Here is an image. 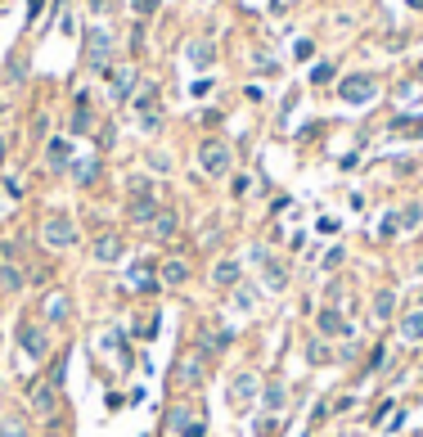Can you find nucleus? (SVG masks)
<instances>
[{
  "mask_svg": "<svg viewBox=\"0 0 423 437\" xmlns=\"http://www.w3.org/2000/svg\"><path fill=\"white\" fill-rule=\"evenodd\" d=\"M23 284H28V275H23V266H18L14 257H5V252H0V289H5V293H18Z\"/></svg>",
  "mask_w": 423,
  "mask_h": 437,
  "instance_id": "nucleus-13",
  "label": "nucleus"
},
{
  "mask_svg": "<svg viewBox=\"0 0 423 437\" xmlns=\"http://www.w3.org/2000/svg\"><path fill=\"white\" fill-rule=\"evenodd\" d=\"M198 167H203L207 176H226L230 167H234L230 144L226 140H203V144H198Z\"/></svg>",
  "mask_w": 423,
  "mask_h": 437,
  "instance_id": "nucleus-4",
  "label": "nucleus"
},
{
  "mask_svg": "<svg viewBox=\"0 0 423 437\" xmlns=\"http://www.w3.org/2000/svg\"><path fill=\"white\" fill-rule=\"evenodd\" d=\"M396 226H401V230H419L423 226V203H405V208L396 212Z\"/></svg>",
  "mask_w": 423,
  "mask_h": 437,
  "instance_id": "nucleus-25",
  "label": "nucleus"
},
{
  "mask_svg": "<svg viewBox=\"0 0 423 437\" xmlns=\"http://www.w3.org/2000/svg\"><path fill=\"white\" fill-rule=\"evenodd\" d=\"M45 163H50V172H68L72 167V144H68V136H54L45 144Z\"/></svg>",
  "mask_w": 423,
  "mask_h": 437,
  "instance_id": "nucleus-10",
  "label": "nucleus"
},
{
  "mask_svg": "<svg viewBox=\"0 0 423 437\" xmlns=\"http://www.w3.org/2000/svg\"><path fill=\"white\" fill-rule=\"evenodd\" d=\"M190 424H194V410H190V406H176V410H171V415H167V429L176 433V437H180L185 429H190Z\"/></svg>",
  "mask_w": 423,
  "mask_h": 437,
  "instance_id": "nucleus-27",
  "label": "nucleus"
},
{
  "mask_svg": "<svg viewBox=\"0 0 423 437\" xmlns=\"http://www.w3.org/2000/svg\"><path fill=\"white\" fill-rule=\"evenodd\" d=\"M306 351H311V361H315V366H320V361H333V351H329L325 343H311Z\"/></svg>",
  "mask_w": 423,
  "mask_h": 437,
  "instance_id": "nucleus-32",
  "label": "nucleus"
},
{
  "mask_svg": "<svg viewBox=\"0 0 423 437\" xmlns=\"http://www.w3.org/2000/svg\"><path fill=\"white\" fill-rule=\"evenodd\" d=\"M270 433H275V419H261L257 424V437H270Z\"/></svg>",
  "mask_w": 423,
  "mask_h": 437,
  "instance_id": "nucleus-37",
  "label": "nucleus"
},
{
  "mask_svg": "<svg viewBox=\"0 0 423 437\" xmlns=\"http://www.w3.org/2000/svg\"><path fill=\"white\" fill-rule=\"evenodd\" d=\"M401 338H405V343H423V307L410 311L405 320H401Z\"/></svg>",
  "mask_w": 423,
  "mask_h": 437,
  "instance_id": "nucleus-22",
  "label": "nucleus"
},
{
  "mask_svg": "<svg viewBox=\"0 0 423 437\" xmlns=\"http://www.w3.org/2000/svg\"><path fill=\"white\" fill-rule=\"evenodd\" d=\"M396 230H401V226H396V216H383V226H378V235H383V239H392V235H396Z\"/></svg>",
  "mask_w": 423,
  "mask_h": 437,
  "instance_id": "nucleus-33",
  "label": "nucleus"
},
{
  "mask_svg": "<svg viewBox=\"0 0 423 437\" xmlns=\"http://www.w3.org/2000/svg\"><path fill=\"white\" fill-rule=\"evenodd\" d=\"M0 158H5V140H0Z\"/></svg>",
  "mask_w": 423,
  "mask_h": 437,
  "instance_id": "nucleus-41",
  "label": "nucleus"
},
{
  "mask_svg": "<svg viewBox=\"0 0 423 437\" xmlns=\"http://www.w3.org/2000/svg\"><path fill=\"white\" fill-rule=\"evenodd\" d=\"M41 9H45V0H28V23L41 18Z\"/></svg>",
  "mask_w": 423,
  "mask_h": 437,
  "instance_id": "nucleus-36",
  "label": "nucleus"
},
{
  "mask_svg": "<svg viewBox=\"0 0 423 437\" xmlns=\"http://www.w3.org/2000/svg\"><path fill=\"white\" fill-rule=\"evenodd\" d=\"M338 95L347 104H369L378 95V81L374 77H365V72H352V77H342L338 81Z\"/></svg>",
  "mask_w": 423,
  "mask_h": 437,
  "instance_id": "nucleus-7",
  "label": "nucleus"
},
{
  "mask_svg": "<svg viewBox=\"0 0 423 437\" xmlns=\"http://www.w3.org/2000/svg\"><path fill=\"white\" fill-rule=\"evenodd\" d=\"M392 311H396V289H378V293H374V320L388 325Z\"/></svg>",
  "mask_w": 423,
  "mask_h": 437,
  "instance_id": "nucleus-19",
  "label": "nucleus"
},
{
  "mask_svg": "<svg viewBox=\"0 0 423 437\" xmlns=\"http://www.w3.org/2000/svg\"><path fill=\"white\" fill-rule=\"evenodd\" d=\"M180 437H207V424H203V419H194V424H190V429H185Z\"/></svg>",
  "mask_w": 423,
  "mask_h": 437,
  "instance_id": "nucleus-34",
  "label": "nucleus"
},
{
  "mask_svg": "<svg viewBox=\"0 0 423 437\" xmlns=\"http://www.w3.org/2000/svg\"><path fill=\"white\" fill-rule=\"evenodd\" d=\"M0 113H5V104H0Z\"/></svg>",
  "mask_w": 423,
  "mask_h": 437,
  "instance_id": "nucleus-42",
  "label": "nucleus"
},
{
  "mask_svg": "<svg viewBox=\"0 0 423 437\" xmlns=\"http://www.w3.org/2000/svg\"><path fill=\"white\" fill-rule=\"evenodd\" d=\"M149 230H153L158 239H171V235H176V230H180V216L171 212V208H163V212L153 216V226H149Z\"/></svg>",
  "mask_w": 423,
  "mask_h": 437,
  "instance_id": "nucleus-20",
  "label": "nucleus"
},
{
  "mask_svg": "<svg viewBox=\"0 0 423 437\" xmlns=\"http://www.w3.org/2000/svg\"><path fill=\"white\" fill-rule=\"evenodd\" d=\"M212 284H216V289L239 284V262H234V257H221L216 266H212Z\"/></svg>",
  "mask_w": 423,
  "mask_h": 437,
  "instance_id": "nucleus-18",
  "label": "nucleus"
},
{
  "mask_svg": "<svg viewBox=\"0 0 423 437\" xmlns=\"http://www.w3.org/2000/svg\"><path fill=\"white\" fill-rule=\"evenodd\" d=\"M248 190H253V180H248V176H239V180H234V199H243Z\"/></svg>",
  "mask_w": 423,
  "mask_h": 437,
  "instance_id": "nucleus-35",
  "label": "nucleus"
},
{
  "mask_svg": "<svg viewBox=\"0 0 423 437\" xmlns=\"http://www.w3.org/2000/svg\"><path fill=\"white\" fill-rule=\"evenodd\" d=\"M68 293H64V289H54V293H50L45 298V307H41V320L45 325H68Z\"/></svg>",
  "mask_w": 423,
  "mask_h": 437,
  "instance_id": "nucleus-11",
  "label": "nucleus"
},
{
  "mask_svg": "<svg viewBox=\"0 0 423 437\" xmlns=\"http://www.w3.org/2000/svg\"><path fill=\"white\" fill-rule=\"evenodd\" d=\"M59 383H64V366H54L45 374L41 383L28 392V402H32V415H41V419H50V415H59Z\"/></svg>",
  "mask_w": 423,
  "mask_h": 437,
  "instance_id": "nucleus-2",
  "label": "nucleus"
},
{
  "mask_svg": "<svg viewBox=\"0 0 423 437\" xmlns=\"http://www.w3.org/2000/svg\"><path fill=\"white\" fill-rule=\"evenodd\" d=\"M131 9H135V18H149L158 9V0H131Z\"/></svg>",
  "mask_w": 423,
  "mask_h": 437,
  "instance_id": "nucleus-31",
  "label": "nucleus"
},
{
  "mask_svg": "<svg viewBox=\"0 0 423 437\" xmlns=\"http://www.w3.org/2000/svg\"><path fill=\"white\" fill-rule=\"evenodd\" d=\"M257 262H261V271H266V289H275V293H279V289L289 284V271H284V266L270 257L266 248H257Z\"/></svg>",
  "mask_w": 423,
  "mask_h": 437,
  "instance_id": "nucleus-14",
  "label": "nucleus"
},
{
  "mask_svg": "<svg viewBox=\"0 0 423 437\" xmlns=\"http://www.w3.org/2000/svg\"><path fill=\"white\" fill-rule=\"evenodd\" d=\"M91 9H95V14H108V9H113V0H91Z\"/></svg>",
  "mask_w": 423,
  "mask_h": 437,
  "instance_id": "nucleus-38",
  "label": "nucleus"
},
{
  "mask_svg": "<svg viewBox=\"0 0 423 437\" xmlns=\"http://www.w3.org/2000/svg\"><path fill=\"white\" fill-rule=\"evenodd\" d=\"M410 5H415V9H423V0H410Z\"/></svg>",
  "mask_w": 423,
  "mask_h": 437,
  "instance_id": "nucleus-40",
  "label": "nucleus"
},
{
  "mask_svg": "<svg viewBox=\"0 0 423 437\" xmlns=\"http://www.w3.org/2000/svg\"><path fill=\"white\" fill-rule=\"evenodd\" d=\"M257 392H261L257 374H234V383H230V406H234V410H243L248 402H257Z\"/></svg>",
  "mask_w": 423,
  "mask_h": 437,
  "instance_id": "nucleus-9",
  "label": "nucleus"
},
{
  "mask_svg": "<svg viewBox=\"0 0 423 437\" xmlns=\"http://www.w3.org/2000/svg\"><path fill=\"white\" fill-rule=\"evenodd\" d=\"M135 293H149V289H158V280H153V271L149 266H131V280H127Z\"/></svg>",
  "mask_w": 423,
  "mask_h": 437,
  "instance_id": "nucleus-26",
  "label": "nucleus"
},
{
  "mask_svg": "<svg viewBox=\"0 0 423 437\" xmlns=\"http://www.w3.org/2000/svg\"><path fill=\"white\" fill-rule=\"evenodd\" d=\"M185 280H190V262H185V257H167V262H163V271H158V284L180 289Z\"/></svg>",
  "mask_w": 423,
  "mask_h": 437,
  "instance_id": "nucleus-15",
  "label": "nucleus"
},
{
  "mask_svg": "<svg viewBox=\"0 0 423 437\" xmlns=\"http://www.w3.org/2000/svg\"><path fill=\"white\" fill-rule=\"evenodd\" d=\"M158 212H163V208H158L153 194H131V221H135V226H153Z\"/></svg>",
  "mask_w": 423,
  "mask_h": 437,
  "instance_id": "nucleus-12",
  "label": "nucleus"
},
{
  "mask_svg": "<svg viewBox=\"0 0 423 437\" xmlns=\"http://www.w3.org/2000/svg\"><path fill=\"white\" fill-rule=\"evenodd\" d=\"M261 402H266V410H270V415H279V410L289 406V388H284V383H270Z\"/></svg>",
  "mask_w": 423,
  "mask_h": 437,
  "instance_id": "nucleus-24",
  "label": "nucleus"
},
{
  "mask_svg": "<svg viewBox=\"0 0 423 437\" xmlns=\"http://www.w3.org/2000/svg\"><path fill=\"white\" fill-rule=\"evenodd\" d=\"M297 5V0H275V9H293Z\"/></svg>",
  "mask_w": 423,
  "mask_h": 437,
  "instance_id": "nucleus-39",
  "label": "nucleus"
},
{
  "mask_svg": "<svg viewBox=\"0 0 423 437\" xmlns=\"http://www.w3.org/2000/svg\"><path fill=\"white\" fill-rule=\"evenodd\" d=\"M342 262H347V252H342V248H329V252H325V271H338Z\"/></svg>",
  "mask_w": 423,
  "mask_h": 437,
  "instance_id": "nucleus-30",
  "label": "nucleus"
},
{
  "mask_svg": "<svg viewBox=\"0 0 423 437\" xmlns=\"http://www.w3.org/2000/svg\"><path fill=\"white\" fill-rule=\"evenodd\" d=\"M108 59H113V36H108V28H91L86 32V68L108 72Z\"/></svg>",
  "mask_w": 423,
  "mask_h": 437,
  "instance_id": "nucleus-5",
  "label": "nucleus"
},
{
  "mask_svg": "<svg viewBox=\"0 0 423 437\" xmlns=\"http://www.w3.org/2000/svg\"><path fill=\"white\" fill-rule=\"evenodd\" d=\"M95 176H99V158H81V163H72V180H77V185H95Z\"/></svg>",
  "mask_w": 423,
  "mask_h": 437,
  "instance_id": "nucleus-23",
  "label": "nucleus"
},
{
  "mask_svg": "<svg viewBox=\"0 0 423 437\" xmlns=\"http://www.w3.org/2000/svg\"><path fill=\"white\" fill-rule=\"evenodd\" d=\"M91 257L104 262V266H113V262L122 257V239H117V235H99L95 244H91Z\"/></svg>",
  "mask_w": 423,
  "mask_h": 437,
  "instance_id": "nucleus-16",
  "label": "nucleus"
},
{
  "mask_svg": "<svg viewBox=\"0 0 423 437\" xmlns=\"http://www.w3.org/2000/svg\"><path fill=\"white\" fill-rule=\"evenodd\" d=\"M131 104H135V117H153L158 113V86H153V81H144V86L131 95Z\"/></svg>",
  "mask_w": 423,
  "mask_h": 437,
  "instance_id": "nucleus-17",
  "label": "nucleus"
},
{
  "mask_svg": "<svg viewBox=\"0 0 423 437\" xmlns=\"http://www.w3.org/2000/svg\"><path fill=\"white\" fill-rule=\"evenodd\" d=\"M315 330L325 334V338H352V334H356V325H347V320H342V311L320 307V315H315Z\"/></svg>",
  "mask_w": 423,
  "mask_h": 437,
  "instance_id": "nucleus-8",
  "label": "nucleus"
},
{
  "mask_svg": "<svg viewBox=\"0 0 423 437\" xmlns=\"http://www.w3.org/2000/svg\"><path fill=\"white\" fill-rule=\"evenodd\" d=\"M18 347H23V356H28L32 366H45L50 361V334L32 320V315H23V325H18Z\"/></svg>",
  "mask_w": 423,
  "mask_h": 437,
  "instance_id": "nucleus-3",
  "label": "nucleus"
},
{
  "mask_svg": "<svg viewBox=\"0 0 423 437\" xmlns=\"http://www.w3.org/2000/svg\"><path fill=\"white\" fill-rule=\"evenodd\" d=\"M329 81H333V64H329V59L311 64V86H329Z\"/></svg>",
  "mask_w": 423,
  "mask_h": 437,
  "instance_id": "nucleus-28",
  "label": "nucleus"
},
{
  "mask_svg": "<svg viewBox=\"0 0 423 437\" xmlns=\"http://www.w3.org/2000/svg\"><path fill=\"white\" fill-rule=\"evenodd\" d=\"M77 221H72L68 212H50L45 216V226H41V244L50 252H64V248H77Z\"/></svg>",
  "mask_w": 423,
  "mask_h": 437,
  "instance_id": "nucleus-1",
  "label": "nucleus"
},
{
  "mask_svg": "<svg viewBox=\"0 0 423 437\" xmlns=\"http://www.w3.org/2000/svg\"><path fill=\"white\" fill-rule=\"evenodd\" d=\"M131 86H135V72H131V68H122L117 77H113V95L122 100V95H131Z\"/></svg>",
  "mask_w": 423,
  "mask_h": 437,
  "instance_id": "nucleus-29",
  "label": "nucleus"
},
{
  "mask_svg": "<svg viewBox=\"0 0 423 437\" xmlns=\"http://www.w3.org/2000/svg\"><path fill=\"white\" fill-rule=\"evenodd\" d=\"M212 59H216V45L212 41H190V64L194 68H212Z\"/></svg>",
  "mask_w": 423,
  "mask_h": 437,
  "instance_id": "nucleus-21",
  "label": "nucleus"
},
{
  "mask_svg": "<svg viewBox=\"0 0 423 437\" xmlns=\"http://www.w3.org/2000/svg\"><path fill=\"white\" fill-rule=\"evenodd\" d=\"M207 383V351H185L176 361V388H203Z\"/></svg>",
  "mask_w": 423,
  "mask_h": 437,
  "instance_id": "nucleus-6",
  "label": "nucleus"
}]
</instances>
